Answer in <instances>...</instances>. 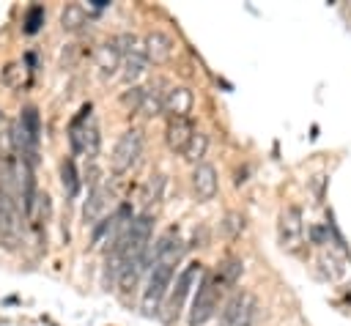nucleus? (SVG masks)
Here are the masks:
<instances>
[{"label": "nucleus", "mask_w": 351, "mask_h": 326, "mask_svg": "<svg viewBox=\"0 0 351 326\" xmlns=\"http://www.w3.org/2000/svg\"><path fill=\"white\" fill-rule=\"evenodd\" d=\"M121 66H123L121 52L115 49L112 41H104V44L96 49V68H99L101 79H112V77L121 71Z\"/></svg>", "instance_id": "nucleus-14"}, {"label": "nucleus", "mask_w": 351, "mask_h": 326, "mask_svg": "<svg viewBox=\"0 0 351 326\" xmlns=\"http://www.w3.org/2000/svg\"><path fill=\"white\" fill-rule=\"evenodd\" d=\"M143 96H145V88H143V85H132V88H129V90L121 96V104H123L129 112H140Z\"/></svg>", "instance_id": "nucleus-25"}, {"label": "nucleus", "mask_w": 351, "mask_h": 326, "mask_svg": "<svg viewBox=\"0 0 351 326\" xmlns=\"http://www.w3.org/2000/svg\"><path fill=\"white\" fill-rule=\"evenodd\" d=\"M310 241H313L315 247L329 244V227H326V225H313V227H310Z\"/></svg>", "instance_id": "nucleus-26"}, {"label": "nucleus", "mask_w": 351, "mask_h": 326, "mask_svg": "<svg viewBox=\"0 0 351 326\" xmlns=\"http://www.w3.org/2000/svg\"><path fill=\"white\" fill-rule=\"evenodd\" d=\"M27 66L25 63H19V60H14V63H8L5 68H3V82L8 85V88H22V85H27Z\"/></svg>", "instance_id": "nucleus-21"}, {"label": "nucleus", "mask_w": 351, "mask_h": 326, "mask_svg": "<svg viewBox=\"0 0 351 326\" xmlns=\"http://www.w3.org/2000/svg\"><path fill=\"white\" fill-rule=\"evenodd\" d=\"M203 274V268H200V263L195 260V263H189V266H184V271L176 277V285H173V290H170V296H167V304H165V321H173V318H178V312H181V307H184V299L189 296V290L195 288V282H197V277Z\"/></svg>", "instance_id": "nucleus-5"}, {"label": "nucleus", "mask_w": 351, "mask_h": 326, "mask_svg": "<svg viewBox=\"0 0 351 326\" xmlns=\"http://www.w3.org/2000/svg\"><path fill=\"white\" fill-rule=\"evenodd\" d=\"M41 25H44V8L41 5H30L27 8V14H25V33L27 36H33V33H38L41 30Z\"/></svg>", "instance_id": "nucleus-24"}, {"label": "nucleus", "mask_w": 351, "mask_h": 326, "mask_svg": "<svg viewBox=\"0 0 351 326\" xmlns=\"http://www.w3.org/2000/svg\"><path fill=\"white\" fill-rule=\"evenodd\" d=\"M60 184H63V192L69 197L80 195V175H77V167L71 159H63V164H60Z\"/></svg>", "instance_id": "nucleus-20"}, {"label": "nucleus", "mask_w": 351, "mask_h": 326, "mask_svg": "<svg viewBox=\"0 0 351 326\" xmlns=\"http://www.w3.org/2000/svg\"><path fill=\"white\" fill-rule=\"evenodd\" d=\"M110 200H112V192L107 186H99V189L88 192V200L82 205V222H85V227H96L107 216Z\"/></svg>", "instance_id": "nucleus-9"}, {"label": "nucleus", "mask_w": 351, "mask_h": 326, "mask_svg": "<svg viewBox=\"0 0 351 326\" xmlns=\"http://www.w3.org/2000/svg\"><path fill=\"white\" fill-rule=\"evenodd\" d=\"M192 189H195V195H197L200 200H211V197L217 195L219 181H217V170H214L208 162L195 164V170H192Z\"/></svg>", "instance_id": "nucleus-13"}, {"label": "nucleus", "mask_w": 351, "mask_h": 326, "mask_svg": "<svg viewBox=\"0 0 351 326\" xmlns=\"http://www.w3.org/2000/svg\"><path fill=\"white\" fill-rule=\"evenodd\" d=\"M255 312V299L247 293H236L219 312V326H250Z\"/></svg>", "instance_id": "nucleus-7"}, {"label": "nucleus", "mask_w": 351, "mask_h": 326, "mask_svg": "<svg viewBox=\"0 0 351 326\" xmlns=\"http://www.w3.org/2000/svg\"><path fill=\"white\" fill-rule=\"evenodd\" d=\"M304 236V219H302V208L299 205H288L280 211L277 216V241L282 249H296L302 244Z\"/></svg>", "instance_id": "nucleus-6"}, {"label": "nucleus", "mask_w": 351, "mask_h": 326, "mask_svg": "<svg viewBox=\"0 0 351 326\" xmlns=\"http://www.w3.org/2000/svg\"><path fill=\"white\" fill-rule=\"evenodd\" d=\"M145 66H148V58L145 52H134L129 58H123V66H121V77L126 85H137V79L145 74Z\"/></svg>", "instance_id": "nucleus-19"}, {"label": "nucleus", "mask_w": 351, "mask_h": 326, "mask_svg": "<svg viewBox=\"0 0 351 326\" xmlns=\"http://www.w3.org/2000/svg\"><path fill=\"white\" fill-rule=\"evenodd\" d=\"M143 145H145L143 131H140V129H126V131L115 140V148H112V153H110V170H112V175L129 173V170L140 162Z\"/></svg>", "instance_id": "nucleus-2"}, {"label": "nucleus", "mask_w": 351, "mask_h": 326, "mask_svg": "<svg viewBox=\"0 0 351 326\" xmlns=\"http://www.w3.org/2000/svg\"><path fill=\"white\" fill-rule=\"evenodd\" d=\"M0 126H3V110H0Z\"/></svg>", "instance_id": "nucleus-28"}, {"label": "nucleus", "mask_w": 351, "mask_h": 326, "mask_svg": "<svg viewBox=\"0 0 351 326\" xmlns=\"http://www.w3.org/2000/svg\"><path fill=\"white\" fill-rule=\"evenodd\" d=\"M176 49V41L165 30H148L143 38V52L151 63H165Z\"/></svg>", "instance_id": "nucleus-11"}, {"label": "nucleus", "mask_w": 351, "mask_h": 326, "mask_svg": "<svg viewBox=\"0 0 351 326\" xmlns=\"http://www.w3.org/2000/svg\"><path fill=\"white\" fill-rule=\"evenodd\" d=\"M206 148H208V137H206L203 131H195V137L189 140V145H186V151H184V159L192 162V164H200L203 156H206Z\"/></svg>", "instance_id": "nucleus-22"}, {"label": "nucleus", "mask_w": 351, "mask_h": 326, "mask_svg": "<svg viewBox=\"0 0 351 326\" xmlns=\"http://www.w3.org/2000/svg\"><path fill=\"white\" fill-rule=\"evenodd\" d=\"M60 25H63V30H69V33L85 27V25H88V8H85L82 3H69V5L60 11Z\"/></svg>", "instance_id": "nucleus-18"}, {"label": "nucleus", "mask_w": 351, "mask_h": 326, "mask_svg": "<svg viewBox=\"0 0 351 326\" xmlns=\"http://www.w3.org/2000/svg\"><path fill=\"white\" fill-rule=\"evenodd\" d=\"M219 282L214 274H203L200 282H197V290H195V299H192V307H189V326H203L206 321L214 318L217 312V301H219Z\"/></svg>", "instance_id": "nucleus-3"}, {"label": "nucleus", "mask_w": 351, "mask_h": 326, "mask_svg": "<svg viewBox=\"0 0 351 326\" xmlns=\"http://www.w3.org/2000/svg\"><path fill=\"white\" fill-rule=\"evenodd\" d=\"M162 189H165V175H151L148 181H145V186H143V205H151V203H159L162 200Z\"/></svg>", "instance_id": "nucleus-23"}, {"label": "nucleus", "mask_w": 351, "mask_h": 326, "mask_svg": "<svg viewBox=\"0 0 351 326\" xmlns=\"http://www.w3.org/2000/svg\"><path fill=\"white\" fill-rule=\"evenodd\" d=\"M167 90H170V88H167L162 79L145 85V96H143V104H140V115H145V118L159 115V112L165 110V96H167Z\"/></svg>", "instance_id": "nucleus-16"}, {"label": "nucleus", "mask_w": 351, "mask_h": 326, "mask_svg": "<svg viewBox=\"0 0 351 326\" xmlns=\"http://www.w3.org/2000/svg\"><path fill=\"white\" fill-rule=\"evenodd\" d=\"M22 236V216H19V197L8 195L0 186V244L14 249Z\"/></svg>", "instance_id": "nucleus-4"}, {"label": "nucleus", "mask_w": 351, "mask_h": 326, "mask_svg": "<svg viewBox=\"0 0 351 326\" xmlns=\"http://www.w3.org/2000/svg\"><path fill=\"white\" fill-rule=\"evenodd\" d=\"M192 104H195L192 90L184 88V85H176V88L167 90V96H165V110H162V112H167V118H170V115H184V118H189Z\"/></svg>", "instance_id": "nucleus-15"}, {"label": "nucleus", "mask_w": 351, "mask_h": 326, "mask_svg": "<svg viewBox=\"0 0 351 326\" xmlns=\"http://www.w3.org/2000/svg\"><path fill=\"white\" fill-rule=\"evenodd\" d=\"M241 271H244V263L239 260V258H225L222 263H219V268H217V282H219V288L225 290V288H233L239 279H241Z\"/></svg>", "instance_id": "nucleus-17"}, {"label": "nucleus", "mask_w": 351, "mask_h": 326, "mask_svg": "<svg viewBox=\"0 0 351 326\" xmlns=\"http://www.w3.org/2000/svg\"><path fill=\"white\" fill-rule=\"evenodd\" d=\"M348 14H351V5H348Z\"/></svg>", "instance_id": "nucleus-29"}, {"label": "nucleus", "mask_w": 351, "mask_h": 326, "mask_svg": "<svg viewBox=\"0 0 351 326\" xmlns=\"http://www.w3.org/2000/svg\"><path fill=\"white\" fill-rule=\"evenodd\" d=\"M181 252H184V241L178 236V227H170L154 244V263H170V266H176L181 260Z\"/></svg>", "instance_id": "nucleus-10"}, {"label": "nucleus", "mask_w": 351, "mask_h": 326, "mask_svg": "<svg viewBox=\"0 0 351 326\" xmlns=\"http://www.w3.org/2000/svg\"><path fill=\"white\" fill-rule=\"evenodd\" d=\"M241 227H244V219H241L239 214H228V216H225V230H228L230 238H236V236L241 233Z\"/></svg>", "instance_id": "nucleus-27"}, {"label": "nucleus", "mask_w": 351, "mask_h": 326, "mask_svg": "<svg viewBox=\"0 0 351 326\" xmlns=\"http://www.w3.org/2000/svg\"><path fill=\"white\" fill-rule=\"evenodd\" d=\"M195 123L189 121V118H184V115H170L167 118V126H165V142H167V148L170 151H178V153H184L186 151V145H189V140L195 137Z\"/></svg>", "instance_id": "nucleus-8"}, {"label": "nucleus", "mask_w": 351, "mask_h": 326, "mask_svg": "<svg viewBox=\"0 0 351 326\" xmlns=\"http://www.w3.org/2000/svg\"><path fill=\"white\" fill-rule=\"evenodd\" d=\"M173 274H176V266H170V263H154L151 266V274H148V282H145V290L140 299L143 315L151 318L162 310L167 290H170V282H173Z\"/></svg>", "instance_id": "nucleus-1"}, {"label": "nucleus", "mask_w": 351, "mask_h": 326, "mask_svg": "<svg viewBox=\"0 0 351 326\" xmlns=\"http://www.w3.org/2000/svg\"><path fill=\"white\" fill-rule=\"evenodd\" d=\"M90 121H93V107L90 104H82L80 112L69 123V145H71V153L74 156H82L85 153V131H88V123Z\"/></svg>", "instance_id": "nucleus-12"}]
</instances>
